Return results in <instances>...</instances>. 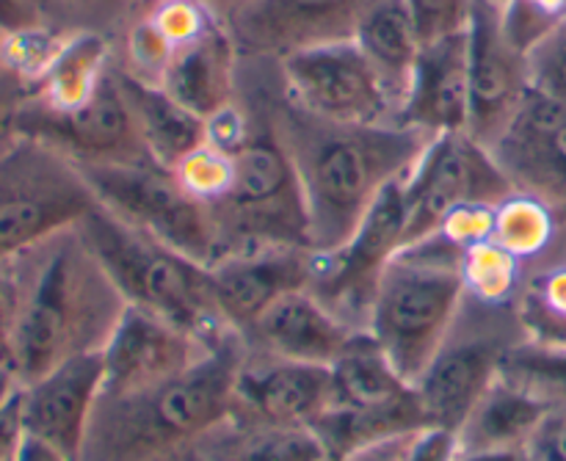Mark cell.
Returning <instances> with one entry per match:
<instances>
[{"instance_id": "obj_1", "label": "cell", "mask_w": 566, "mask_h": 461, "mask_svg": "<svg viewBox=\"0 0 566 461\" xmlns=\"http://www.w3.org/2000/svg\"><path fill=\"white\" fill-rule=\"evenodd\" d=\"M241 94L269 119L285 147L310 219L313 252H335L357 232L376 199L403 180L437 136L396 125H340L293 103L276 64L243 59Z\"/></svg>"}, {"instance_id": "obj_2", "label": "cell", "mask_w": 566, "mask_h": 461, "mask_svg": "<svg viewBox=\"0 0 566 461\" xmlns=\"http://www.w3.org/2000/svg\"><path fill=\"white\" fill-rule=\"evenodd\" d=\"M22 276L14 376L20 385L81 354L103 352L127 302L77 227L17 258Z\"/></svg>"}, {"instance_id": "obj_3", "label": "cell", "mask_w": 566, "mask_h": 461, "mask_svg": "<svg viewBox=\"0 0 566 461\" xmlns=\"http://www.w3.org/2000/svg\"><path fill=\"white\" fill-rule=\"evenodd\" d=\"M247 346L227 337L188 374L136 392L103 396L94 407L81 461H177L232 412Z\"/></svg>"}, {"instance_id": "obj_4", "label": "cell", "mask_w": 566, "mask_h": 461, "mask_svg": "<svg viewBox=\"0 0 566 461\" xmlns=\"http://www.w3.org/2000/svg\"><path fill=\"white\" fill-rule=\"evenodd\" d=\"M462 304V249L434 232L403 243L385 265L368 332L415 385L446 343Z\"/></svg>"}, {"instance_id": "obj_5", "label": "cell", "mask_w": 566, "mask_h": 461, "mask_svg": "<svg viewBox=\"0 0 566 461\" xmlns=\"http://www.w3.org/2000/svg\"><path fill=\"white\" fill-rule=\"evenodd\" d=\"M77 232L130 307L186 326L210 343L238 335L221 315L213 276L202 263L136 230L103 205L77 224Z\"/></svg>"}, {"instance_id": "obj_6", "label": "cell", "mask_w": 566, "mask_h": 461, "mask_svg": "<svg viewBox=\"0 0 566 461\" xmlns=\"http://www.w3.org/2000/svg\"><path fill=\"white\" fill-rule=\"evenodd\" d=\"M243 103L252 108L254 127L247 144L232 153L235 186L230 197L208 208L216 227V241H219L216 263L235 254L260 252V249H313L296 169L276 133L271 130L263 111L249 97H243Z\"/></svg>"}, {"instance_id": "obj_7", "label": "cell", "mask_w": 566, "mask_h": 461, "mask_svg": "<svg viewBox=\"0 0 566 461\" xmlns=\"http://www.w3.org/2000/svg\"><path fill=\"white\" fill-rule=\"evenodd\" d=\"M97 205L75 160L20 136L0 155V263L77 227Z\"/></svg>"}, {"instance_id": "obj_8", "label": "cell", "mask_w": 566, "mask_h": 461, "mask_svg": "<svg viewBox=\"0 0 566 461\" xmlns=\"http://www.w3.org/2000/svg\"><path fill=\"white\" fill-rule=\"evenodd\" d=\"M94 197L108 213L119 216L155 241L197 260L205 269L219 260V241L210 210L188 197L175 171L155 160L147 164L77 166Z\"/></svg>"}, {"instance_id": "obj_9", "label": "cell", "mask_w": 566, "mask_h": 461, "mask_svg": "<svg viewBox=\"0 0 566 461\" xmlns=\"http://www.w3.org/2000/svg\"><path fill=\"white\" fill-rule=\"evenodd\" d=\"M512 310L514 304L492 307L464 296L446 343L415 381L429 423L459 431L470 409L495 385L509 348L525 340L506 335L503 321Z\"/></svg>"}, {"instance_id": "obj_10", "label": "cell", "mask_w": 566, "mask_h": 461, "mask_svg": "<svg viewBox=\"0 0 566 461\" xmlns=\"http://www.w3.org/2000/svg\"><path fill=\"white\" fill-rule=\"evenodd\" d=\"M296 105L340 125H396L398 105L354 39L313 44L274 61Z\"/></svg>"}, {"instance_id": "obj_11", "label": "cell", "mask_w": 566, "mask_h": 461, "mask_svg": "<svg viewBox=\"0 0 566 461\" xmlns=\"http://www.w3.org/2000/svg\"><path fill=\"white\" fill-rule=\"evenodd\" d=\"M517 188L490 147L468 130L442 133L426 147L415 169L403 177L407 227L403 243L423 241L440 230L442 219L457 205H497Z\"/></svg>"}, {"instance_id": "obj_12", "label": "cell", "mask_w": 566, "mask_h": 461, "mask_svg": "<svg viewBox=\"0 0 566 461\" xmlns=\"http://www.w3.org/2000/svg\"><path fill=\"white\" fill-rule=\"evenodd\" d=\"M407 199L403 180L392 182L363 224L335 252H313V280L307 291L357 332L370 329L376 291L385 265L403 247Z\"/></svg>"}, {"instance_id": "obj_13", "label": "cell", "mask_w": 566, "mask_h": 461, "mask_svg": "<svg viewBox=\"0 0 566 461\" xmlns=\"http://www.w3.org/2000/svg\"><path fill=\"white\" fill-rule=\"evenodd\" d=\"M17 133L50 144L77 166L147 164L149 153L142 142L136 119L114 77V64L97 92L70 114L44 108L28 92L17 116Z\"/></svg>"}, {"instance_id": "obj_14", "label": "cell", "mask_w": 566, "mask_h": 461, "mask_svg": "<svg viewBox=\"0 0 566 461\" xmlns=\"http://www.w3.org/2000/svg\"><path fill=\"white\" fill-rule=\"evenodd\" d=\"M221 343L127 304L103 348V396H136L166 385L197 368Z\"/></svg>"}, {"instance_id": "obj_15", "label": "cell", "mask_w": 566, "mask_h": 461, "mask_svg": "<svg viewBox=\"0 0 566 461\" xmlns=\"http://www.w3.org/2000/svg\"><path fill=\"white\" fill-rule=\"evenodd\" d=\"M470 42V119L468 133L495 147L531 92L528 55L503 31L501 0H475L468 25Z\"/></svg>"}, {"instance_id": "obj_16", "label": "cell", "mask_w": 566, "mask_h": 461, "mask_svg": "<svg viewBox=\"0 0 566 461\" xmlns=\"http://www.w3.org/2000/svg\"><path fill=\"white\" fill-rule=\"evenodd\" d=\"M374 0H254L227 22L243 59L276 61L296 50L354 39Z\"/></svg>"}, {"instance_id": "obj_17", "label": "cell", "mask_w": 566, "mask_h": 461, "mask_svg": "<svg viewBox=\"0 0 566 461\" xmlns=\"http://www.w3.org/2000/svg\"><path fill=\"white\" fill-rule=\"evenodd\" d=\"M492 155L517 191L545 199L566 224V103L531 88Z\"/></svg>"}, {"instance_id": "obj_18", "label": "cell", "mask_w": 566, "mask_h": 461, "mask_svg": "<svg viewBox=\"0 0 566 461\" xmlns=\"http://www.w3.org/2000/svg\"><path fill=\"white\" fill-rule=\"evenodd\" d=\"M99 392L103 352L66 359L39 379L20 385L22 429L72 461H81Z\"/></svg>"}, {"instance_id": "obj_19", "label": "cell", "mask_w": 566, "mask_h": 461, "mask_svg": "<svg viewBox=\"0 0 566 461\" xmlns=\"http://www.w3.org/2000/svg\"><path fill=\"white\" fill-rule=\"evenodd\" d=\"M335 404L329 365L249 354L235 379L232 412L276 426L313 429Z\"/></svg>"}, {"instance_id": "obj_20", "label": "cell", "mask_w": 566, "mask_h": 461, "mask_svg": "<svg viewBox=\"0 0 566 461\" xmlns=\"http://www.w3.org/2000/svg\"><path fill=\"white\" fill-rule=\"evenodd\" d=\"M357 335L343 324L326 304H321L307 287L276 298L254 324L241 332L249 354L293 363L332 365Z\"/></svg>"}, {"instance_id": "obj_21", "label": "cell", "mask_w": 566, "mask_h": 461, "mask_svg": "<svg viewBox=\"0 0 566 461\" xmlns=\"http://www.w3.org/2000/svg\"><path fill=\"white\" fill-rule=\"evenodd\" d=\"M216 302L227 324L241 335L276 298L310 287L313 249L280 247L235 254L210 269Z\"/></svg>"}, {"instance_id": "obj_22", "label": "cell", "mask_w": 566, "mask_h": 461, "mask_svg": "<svg viewBox=\"0 0 566 461\" xmlns=\"http://www.w3.org/2000/svg\"><path fill=\"white\" fill-rule=\"evenodd\" d=\"M470 42L468 31L426 42L398 122L429 136L468 130Z\"/></svg>"}, {"instance_id": "obj_23", "label": "cell", "mask_w": 566, "mask_h": 461, "mask_svg": "<svg viewBox=\"0 0 566 461\" xmlns=\"http://www.w3.org/2000/svg\"><path fill=\"white\" fill-rule=\"evenodd\" d=\"M243 55L224 25L175 50L158 86L166 88L182 108L208 122L241 94Z\"/></svg>"}, {"instance_id": "obj_24", "label": "cell", "mask_w": 566, "mask_h": 461, "mask_svg": "<svg viewBox=\"0 0 566 461\" xmlns=\"http://www.w3.org/2000/svg\"><path fill=\"white\" fill-rule=\"evenodd\" d=\"M188 457L193 461H326L329 451L313 429L230 412Z\"/></svg>"}, {"instance_id": "obj_25", "label": "cell", "mask_w": 566, "mask_h": 461, "mask_svg": "<svg viewBox=\"0 0 566 461\" xmlns=\"http://www.w3.org/2000/svg\"><path fill=\"white\" fill-rule=\"evenodd\" d=\"M114 77L136 119L149 158L164 169H175L188 153L205 144V119L182 108L166 88L130 75L114 61Z\"/></svg>"}, {"instance_id": "obj_26", "label": "cell", "mask_w": 566, "mask_h": 461, "mask_svg": "<svg viewBox=\"0 0 566 461\" xmlns=\"http://www.w3.org/2000/svg\"><path fill=\"white\" fill-rule=\"evenodd\" d=\"M354 42L365 53L390 97L396 99L398 116L412 86L418 55L423 50L418 25L403 0H374L354 31Z\"/></svg>"}, {"instance_id": "obj_27", "label": "cell", "mask_w": 566, "mask_h": 461, "mask_svg": "<svg viewBox=\"0 0 566 461\" xmlns=\"http://www.w3.org/2000/svg\"><path fill=\"white\" fill-rule=\"evenodd\" d=\"M551 412V404L497 376L459 426V451H506L525 448Z\"/></svg>"}, {"instance_id": "obj_28", "label": "cell", "mask_w": 566, "mask_h": 461, "mask_svg": "<svg viewBox=\"0 0 566 461\" xmlns=\"http://www.w3.org/2000/svg\"><path fill=\"white\" fill-rule=\"evenodd\" d=\"M114 64V39L97 31L66 33L59 53L31 86V99L55 114L81 108Z\"/></svg>"}, {"instance_id": "obj_29", "label": "cell", "mask_w": 566, "mask_h": 461, "mask_svg": "<svg viewBox=\"0 0 566 461\" xmlns=\"http://www.w3.org/2000/svg\"><path fill=\"white\" fill-rule=\"evenodd\" d=\"M329 368L332 387H335L332 407L368 412L415 396L412 381L398 374L392 359L370 332H357Z\"/></svg>"}, {"instance_id": "obj_30", "label": "cell", "mask_w": 566, "mask_h": 461, "mask_svg": "<svg viewBox=\"0 0 566 461\" xmlns=\"http://www.w3.org/2000/svg\"><path fill=\"white\" fill-rule=\"evenodd\" d=\"M514 313L525 340L566 348V247L539 263L525 265Z\"/></svg>"}, {"instance_id": "obj_31", "label": "cell", "mask_w": 566, "mask_h": 461, "mask_svg": "<svg viewBox=\"0 0 566 461\" xmlns=\"http://www.w3.org/2000/svg\"><path fill=\"white\" fill-rule=\"evenodd\" d=\"M492 241L512 252L520 263L531 265L566 247V224L562 216L528 191H512L495 205Z\"/></svg>"}, {"instance_id": "obj_32", "label": "cell", "mask_w": 566, "mask_h": 461, "mask_svg": "<svg viewBox=\"0 0 566 461\" xmlns=\"http://www.w3.org/2000/svg\"><path fill=\"white\" fill-rule=\"evenodd\" d=\"M523 276L525 263H520L501 243L484 241L462 249L464 296L473 302L509 307L517 298Z\"/></svg>"}, {"instance_id": "obj_33", "label": "cell", "mask_w": 566, "mask_h": 461, "mask_svg": "<svg viewBox=\"0 0 566 461\" xmlns=\"http://www.w3.org/2000/svg\"><path fill=\"white\" fill-rule=\"evenodd\" d=\"M501 376L551 407H566V348L520 340L509 348Z\"/></svg>"}, {"instance_id": "obj_34", "label": "cell", "mask_w": 566, "mask_h": 461, "mask_svg": "<svg viewBox=\"0 0 566 461\" xmlns=\"http://www.w3.org/2000/svg\"><path fill=\"white\" fill-rule=\"evenodd\" d=\"M171 171L182 191L205 208L230 197L232 186H235V158L224 149L210 147L208 142L188 153Z\"/></svg>"}, {"instance_id": "obj_35", "label": "cell", "mask_w": 566, "mask_h": 461, "mask_svg": "<svg viewBox=\"0 0 566 461\" xmlns=\"http://www.w3.org/2000/svg\"><path fill=\"white\" fill-rule=\"evenodd\" d=\"M459 434L446 426L426 423L401 437L365 448L348 461H457Z\"/></svg>"}, {"instance_id": "obj_36", "label": "cell", "mask_w": 566, "mask_h": 461, "mask_svg": "<svg viewBox=\"0 0 566 461\" xmlns=\"http://www.w3.org/2000/svg\"><path fill=\"white\" fill-rule=\"evenodd\" d=\"M147 17L153 25L166 36L175 50L197 42L210 28L221 25L216 17L205 9L202 0H153L147 6Z\"/></svg>"}, {"instance_id": "obj_37", "label": "cell", "mask_w": 566, "mask_h": 461, "mask_svg": "<svg viewBox=\"0 0 566 461\" xmlns=\"http://www.w3.org/2000/svg\"><path fill=\"white\" fill-rule=\"evenodd\" d=\"M75 20V31H97L119 39L133 20L147 11L149 0H55Z\"/></svg>"}, {"instance_id": "obj_38", "label": "cell", "mask_w": 566, "mask_h": 461, "mask_svg": "<svg viewBox=\"0 0 566 461\" xmlns=\"http://www.w3.org/2000/svg\"><path fill=\"white\" fill-rule=\"evenodd\" d=\"M531 88L566 103V17L528 53Z\"/></svg>"}, {"instance_id": "obj_39", "label": "cell", "mask_w": 566, "mask_h": 461, "mask_svg": "<svg viewBox=\"0 0 566 461\" xmlns=\"http://www.w3.org/2000/svg\"><path fill=\"white\" fill-rule=\"evenodd\" d=\"M403 3L426 44L468 31L475 0H403Z\"/></svg>"}, {"instance_id": "obj_40", "label": "cell", "mask_w": 566, "mask_h": 461, "mask_svg": "<svg viewBox=\"0 0 566 461\" xmlns=\"http://www.w3.org/2000/svg\"><path fill=\"white\" fill-rule=\"evenodd\" d=\"M22 276L20 263H0V368H14L17 324H20ZM14 374V370H11Z\"/></svg>"}, {"instance_id": "obj_41", "label": "cell", "mask_w": 566, "mask_h": 461, "mask_svg": "<svg viewBox=\"0 0 566 461\" xmlns=\"http://www.w3.org/2000/svg\"><path fill=\"white\" fill-rule=\"evenodd\" d=\"M440 232L446 241L457 243L459 249H468L473 243L492 241V232H495V205L484 202H464L457 205L451 213L442 219Z\"/></svg>"}, {"instance_id": "obj_42", "label": "cell", "mask_w": 566, "mask_h": 461, "mask_svg": "<svg viewBox=\"0 0 566 461\" xmlns=\"http://www.w3.org/2000/svg\"><path fill=\"white\" fill-rule=\"evenodd\" d=\"M525 451L534 461H566V407H551Z\"/></svg>"}, {"instance_id": "obj_43", "label": "cell", "mask_w": 566, "mask_h": 461, "mask_svg": "<svg viewBox=\"0 0 566 461\" xmlns=\"http://www.w3.org/2000/svg\"><path fill=\"white\" fill-rule=\"evenodd\" d=\"M42 25L55 28L44 14V0H0V31L14 33Z\"/></svg>"}, {"instance_id": "obj_44", "label": "cell", "mask_w": 566, "mask_h": 461, "mask_svg": "<svg viewBox=\"0 0 566 461\" xmlns=\"http://www.w3.org/2000/svg\"><path fill=\"white\" fill-rule=\"evenodd\" d=\"M25 429H22L20 390L0 407V461H17L20 457Z\"/></svg>"}, {"instance_id": "obj_45", "label": "cell", "mask_w": 566, "mask_h": 461, "mask_svg": "<svg viewBox=\"0 0 566 461\" xmlns=\"http://www.w3.org/2000/svg\"><path fill=\"white\" fill-rule=\"evenodd\" d=\"M22 103H25V99H20L17 94L6 92V88L0 86V155L20 138V133H17V116H20Z\"/></svg>"}, {"instance_id": "obj_46", "label": "cell", "mask_w": 566, "mask_h": 461, "mask_svg": "<svg viewBox=\"0 0 566 461\" xmlns=\"http://www.w3.org/2000/svg\"><path fill=\"white\" fill-rule=\"evenodd\" d=\"M17 461H72V459L64 457L61 451H55V448L48 446V442H42V440H36V437L25 434Z\"/></svg>"}, {"instance_id": "obj_47", "label": "cell", "mask_w": 566, "mask_h": 461, "mask_svg": "<svg viewBox=\"0 0 566 461\" xmlns=\"http://www.w3.org/2000/svg\"><path fill=\"white\" fill-rule=\"evenodd\" d=\"M457 461H534L525 448H506V451H459Z\"/></svg>"}, {"instance_id": "obj_48", "label": "cell", "mask_w": 566, "mask_h": 461, "mask_svg": "<svg viewBox=\"0 0 566 461\" xmlns=\"http://www.w3.org/2000/svg\"><path fill=\"white\" fill-rule=\"evenodd\" d=\"M205 9L216 17V22L227 25V22L235 20L241 11H247L254 0H202Z\"/></svg>"}, {"instance_id": "obj_49", "label": "cell", "mask_w": 566, "mask_h": 461, "mask_svg": "<svg viewBox=\"0 0 566 461\" xmlns=\"http://www.w3.org/2000/svg\"><path fill=\"white\" fill-rule=\"evenodd\" d=\"M17 390H20V381H17V376L11 374V370L0 368V407H3V404L9 401Z\"/></svg>"}, {"instance_id": "obj_50", "label": "cell", "mask_w": 566, "mask_h": 461, "mask_svg": "<svg viewBox=\"0 0 566 461\" xmlns=\"http://www.w3.org/2000/svg\"><path fill=\"white\" fill-rule=\"evenodd\" d=\"M3 39H6V31H0V50H3ZM0 72H6L3 70V59H0Z\"/></svg>"}, {"instance_id": "obj_51", "label": "cell", "mask_w": 566, "mask_h": 461, "mask_svg": "<svg viewBox=\"0 0 566 461\" xmlns=\"http://www.w3.org/2000/svg\"><path fill=\"white\" fill-rule=\"evenodd\" d=\"M326 461H343V459H335V457H329Z\"/></svg>"}, {"instance_id": "obj_52", "label": "cell", "mask_w": 566, "mask_h": 461, "mask_svg": "<svg viewBox=\"0 0 566 461\" xmlns=\"http://www.w3.org/2000/svg\"><path fill=\"white\" fill-rule=\"evenodd\" d=\"M177 461H188V459H177Z\"/></svg>"}, {"instance_id": "obj_53", "label": "cell", "mask_w": 566, "mask_h": 461, "mask_svg": "<svg viewBox=\"0 0 566 461\" xmlns=\"http://www.w3.org/2000/svg\"><path fill=\"white\" fill-rule=\"evenodd\" d=\"M186 459H188V461H193V459H191V457H186Z\"/></svg>"}, {"instance_id": "obj_54", "label": "cell", "mask_w": 566, "mask_h": 461, "mask_svg": "<svg viewBox=\"0 0 566 461\" xmlns=\"http://www.w3.org/2000/svg\"><path fill=\"white\" fill-rule=\"evenodd\" d=\"M149 3H153V0H149Z\"/></svg>"}]
</instances>
